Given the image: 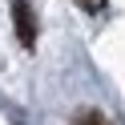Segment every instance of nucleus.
<instances>
[{"mask_svg":"<svg viewBox=\"0 0 125 125\" xmlns=\"http://www.w3.org/2000/svg\"><path fill=\"white\" fill-rule=\"evenodd\" d=\"M8 8H12V24H16L20 44L32 49V44H36V16H32V4H28V0H8Z\"/></svg>","mask_w":125,"mask_h":125,"instance_id":"f257e3e1","label":"nucleus"},{"mask_svg":"<svg viewBox=\"0 0 125 125\" xmlns=\"http://www.w3.org/2000/svg\"><path fill=\"white\" fill-rule=\"evenodd\" d=\"M77 125H113V121H109L101 109H85V113L77 117Z\"/></svg>","mask_w":125,"mask_h":125,"instance_id":"f03ea898","label":"nucleus"},{"mask_svg":"<svg viewBox=\"0 0 125 125\" xmlns=\"http://www.w3.org/2000/svg\"><path fill=\"white\" fill-rule=\"evenodd\" d=\"M81 8H85V12H101V8H105V0H81Z\"/></svg>","mask_w":125,"mask_h":125,"instance_id":"7ed1b4c3","label":"nucleus"}]
</instances>
